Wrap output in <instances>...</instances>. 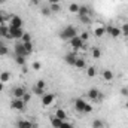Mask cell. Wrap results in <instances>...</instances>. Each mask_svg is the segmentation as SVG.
Wrapping results in <instances>:
<instances>
[{"label": "cell", "instance_id": "cell-24", "mask_svg": "<svg viewBox=\"0 0 128 128\" xmlns=\"http://www.w3.org/2000/svg\"><path fill=\"white\" fill-rule=\"evenodd\" d=\"M104 33H106V27H104V26H100V27H97L96 30H94V34H96L97 37L104 36Z\"/></svg>", "mask_w": 128, "mask_h": 128}, {"label": "cell", "instance_id": "cell-33", "mask_svg": "<svg viewBox=\"0 0 128 128\" xmlns=\"http://www.w3.org/2000/svg\"><path fill=\"white\" fill-rule=\"evenodd\" d=\"M22 43H24V42H22ZM24 45H26V49H27L28 55L33 54V43H32V42H27V43H24Z\"/></svg>", "mask_w": 128, "mask_h": 128}, {"label": "cell", "instance_id": "cell-45", "mask_svg": "<svg viewBox=\"0 0 128 128\" xmlns=\"http://www.w3.org/2000/svg\"><path fill=\"white\" fill-rule=\"evenodd\" d=\"M125 107H127V109H128V100H127V103H125Z\"/></svg>", "mask_w": 128, "mask_h": 128}, {"label": "cell", "instance_id": "cell-23", "mask_svg": "<svg viewBox=\"0 0 128 128\" xmlns=\"http://www.w3.org/2000/svg\"><path fill=\"white\" fill-rule=\"evenodd\" d=\"M49 9H51L52 14H58L61 10V4L60 3H52V4H49Z\"/></svg>", "mask_w": 128, "mask_h": 128}, {"label": "cell", "instance_id": "cell-5", "mask_svg": "<svg viewBox=\"0 0 128 128\" xmlns=\"http://www.w3.org/2000/svg\"><path fill=\"white\" fill-rule=\"evenodd\" d=\"M106 33L110 36V37H113V39H118L122 33H121V27H116V26H107L106 27Z\"/></svg>", "mask_w": 128, "mask_h": 128}, {"label": "cell", "instance_id": "cell-10", "mask_svg": "<svg viewBox=\"0 0 128 128\" xmlns=\"http://www.w3.org/2000/svg\"><path fill=\"white\" fill-rule=\"evenodd\" d=\"M86 104H88V103H86L84 98H76V100H74V109H76V112L84 113V112H85Z\"/></svg>", "mask_w": 128, "mask_h": 128}, {"label": "cell", "instance_id": "cell-29", "mask_svg": "<svg viewBox=\"0 0 128 128\" xmlns=\"http://www.w3.org/2000/svg\"><path fill=\"white\" fill-rule=\"evenodd\" d=\"M33 92H34L36 96L42 97L43 94H45V90H43V88H39V86H36V85H34V86H33Z\"/></svg>", "mask_w": 128, "mask_h": 128}, {"label": "cell", "instance_id": "cell-8", "mask_svg": "<svg viewBox=\"0 0 128 128\" xmlns=\"http://www.w3.org/2000/svg\"><path fill=\"white\" fill-rule=\"evenodd\" d=\"M40 101H42V106L48 107V106H51L55 101V94H43L40 97Z\"/></svg>", "mask_w": 128, "mask_h": 128}, {"label": "cell", "instance_id": "cell-42", "mask_svg": "<svg viewBox=\"0 0 128 128\" xmlns=\"http://www.w3.org/2000/svg\"><path fill=\"white\" fill-rule=\"evenodd\" d=\"M52 3H61V0H49V4H52Z\"/></svg>", "mask_w": 128, "mask_h": 128}, {"label": "cell", "instance_id": "cell-47", "mask_svg": "<svg viewBox=\"0 0 128 128\" xmlns=\"http://www.w3.org/2000/svg\"><path fill=\"white\" fill-rule=\"evenodd\" d=\"M121 2H122V0H121Z\"/></svg>", "mask_w": 128, "mask_h": 128}, {"label": "cell", "instance_id": "cell-30", "mask_svg": "<svg viewBox=\"0 0 128 128\" xmlns=\"http://www.w3.org/2000/svg\"><path fill=\"white\" fill-rule=\"evenodd\" d=\"M104 127V122L101 119H94L92 121V128H103Z\"/></svg>", "mask_w": 128, "mask_h": 128}, {"label": "cell", "instance_id": "cell-14", "mask_svg": "<svg viewBox=\"0 0 128 128\" xmlns=\"http://www.w3.org/2000/svg\"><path fill=\"white\" fill-rule=\"evenodd\" d=\"M98 96H100V91L97 88H91L88 91V98L92 100V101H98Z\"/></svg>", "mask_w": 128, "mask_h": 128}, {"label": "cell", "instance_id": "cell-6", "mask_svg": "<svg viewBox=\"0 0 128 128\" xmlns=\"http://www.w3.org/2000/svg\"><path fill=\"white\" fill-rule=\"evenodd\" d=\"M14 49H15V55L28 57V52H27V49H26V45H24L22 42H16V43H15V46H14Z\"/></svg>", "mask_w": 128, "mask_h": 128}, {"label": "cell", "instance_id": "cell-19", "mask_svg": "<svg viewBox=\"0 0 128 128\" xmlns=\"http://www.w3.org/2000/svg\"><path fill=\"white\" fill-rule=\"evenodd\" d=\"M80 15H91V10H90V8H88V6H85V4H80V9H79V14H78V16H80Z\"/></svg>", "mask_w": 128, "mask_h": 128}, {"label": "cell", "instance_id": "cell-31", "mask_svg": "<svg viewBox=\"0 0 128 128\" xmlns=\"http://www.w3.org/2000/svg\"><path fill=\"white\" fill-rule=\"evenodd\" d=\"M21 42H24V43L32 42V34H30V33H24V34H22V37H21Z\"/></svg>", "mask_w": 128, "mask_h": 128}, {"label": "cell", "instance_id": "cell-1", "mask_svg": "<svg viewBox=\"0 0 128 128\" xmlns=\"http://www.w3.org/2000/svg\"><path fill=\"white\" fill-rule=\"evenodd\" d=\"M78 36V28L74 27V26H67V27H64L61 33H60V37L63 39V40H72L73 37H76Z\"/></svg>", "mask_w": 128, "mask_h": 128}, {"label": "cell", "instance_id": "cell-28", "mask_svg": "<svg viewBox=\"0 0 128 128\" xmlns=\"http://www.w3.org/2000/svg\"><path fill=\"white\" fill-rule=\"evenodd\" d=\"M91 55H92L94 58H100V57H101V49L97 48V46H94V48L91 49Z\"/></svg>", "mask_w": 128, "mask_h": 128}, {"label": "cell", "instance_id": "cell-7", "mask_svg": "<svg viewBox=\"0 0 128 128\" xmlns=\"http://www.w3.org/2000/svg\"><path fill=\"white\" fill-rule=\"evenodd\" d=\"M76 60H78V52L76 51H72V52H68V54L64 55V61H66V64H68V66H73L74 67Z\"/></svg>", "mask_w": 128, "mask_h": 128}, {"label": "cell", "instance_id": "cell-34", "mask_svg": "<svg viewBox=\"0 0 128 128\" xmlns=\"http://www.w3.org/2000/svg\"><path fill=\"white\" fill-rule=\"evenodd\" d=\"M6 20H8V15H6L4 12H0V26H2V24H4V22H6Z\"/></svg>", "mask_w": 128, "mask_h": 128}, {"label": "cell", "instance_id": "cell-40", "mask_svg": "<svg viewBox=\"0 0 128 128\" xmlns=\"http://www.w3.org/2000/svg\"><path fill=\"white\" fill-rule=\"evenodd\" d=\"M121 94L127 97V96H128V88H122V90H121Z\"/></svg>", "mask_w": 128, "mask_h": 128}, {"label": "cell", "instance_id": "cell-20", "mask_svg": "<svg viewBox=\"0 0 128 128\" xmlns=\"http://www.w3.org/2000/svg\"><path fill=\"white\" fill-rule=\"evenodd\" d=\"M79 21L85 26H90L91 24V15H80L79 16Z\"/></svg>", "mask_w": 128, "mask_h": 128}, {"label": "cell", "instance_id": "cell-35", "mask_svg": "<svg viewBox=\"0 0 128 128\" xmlns=\"http://www.w3.org/2000/svg\"><path fill=\"white\" fill-rule=\"evenodd\" d=\"M30 100H32V94H28V92H26V94L22 96V101H24L26 104H27V103H28Z\"/></svg>", "mask_w": 128, "mask_h": 128}, {"label": "cell", "instance_id": "cell-38", "mask_svg": "<svg viewBox=\"0 0 128 128\" xmlns=\"http://www.w3.org/2000/svg\"><path fill=\"white\" fill-rule=\"evenodd\" d=\"M121 33H122L124 36H128V24H124V26L121 27Z\"/></svg>", "mask_w": 128, "mask_h": 128}, {"label": "cell", "instance_id": "cell-26", "mask_svg": "<svg viewBox=\"0 0 128 128\" xmlns=\"http://www.w3.org/2000/svg\"><path fill=\"white\" fill-rule=\"evenodd\" d=\"M9 79H10V73H9V72H2V73H0V82L4 84V82H8Z\"/></svg>", "mask_w": 128, "mask_h": 128}, {"label": "cell", "instance_id": "cell-21", "mask_svg": "<svg viewBox=\"0 0 128 128\" xmlns=\"http://www.w3.org/2000/svg\"><path fill=\"white\" fill-rule=\"evenodd\" d=\"M96 74H97V70H96V67H86V76L90 78V79H92V78H96Z\"/></svg>", "mask_w": 128, "mask_h": 128}, {"label": "cell", "instance_id": "cell-9", "mask_svg": "<svg viewBox=\"0 0 128 128\" xmlns=\"http://www.w3.org/2000/svg\"><path fill=\"white\" fill-rule=\"evenodd\" d=\"M9 26H10V27L22 28V20H21V16H18V15H10V16H9Z\"/></svg>", "mask_w": 128, "mask_h": 128}, {"label": "cell", "instance_id": "cell-2", "mask_svg": "<svg viewBox=\"0 0 128 128\" xmlns=\"http://www.w3.org/2000/svg\"><path fill=\"white\" fill-rule=\"evenodd\" d=\"M22 34H24L22 28L10 27V26H9V33H8V36H6V39H10V40H21Z\"/></svg>", "mask_w": 128, "mask_h": 128}, {"label": "cell", "instance_id": "cell-11", "mask_svg": "<svg viewBox=\"0 0 128 128\" xmlns=\"http://www.w3.org/2000/svg\"><path fill=\"white\" fill-rule=\"evenodd\" d=\"M16 128H37V125L33 122V121H28V119H21L16 122Z\"/></svg>", "mask_w": 128, "mask_h": 128}, {"label": "cell", "instance_id": "cell-27", "mask_svg": "<svg viewBox=\"0 0 128 128\" xmlns=\"http://www.w3.org/2000/svg\"><path fill=\"white\" fill-rule=\"evenodd\" d=\"M40 12H42V15H43V16H51V15H52V12H51L49 6H42V8H40Z\"/></svg>", "mask_w": 128, "mask_h": 128}, {"label": "cell", "instance_id": "cell-3", "mask_svg": "<svg viewBox=\"0 0 128 128\" xmlns=\"http://www.w3.org/2000/svg\"><path fill=\"white\" fill-rule=\"evenodd\" d=\"M9 106L12 110H16V112H24L26 109V103L22 101V98H12Z\"/></svg>", "mask_w": 128, "mask_h": 128}, {"label": "cell", "instance_id": "cell-36", "mask_svg": "<svg viewBox=\"0 0 128 128\" xmlns=\"http://www.w3.org/2000/svg\"><path fill=\"white\" fill-rule=\"evenodd\" d=\"M60 128H73V125H72L68 121H63L61 125H60Z\"/></svg>", "mask_w": 128, "mask_h": 128}, {"label": "cell", "instance_id": "cell-43", "mask_svg": "<svg viewBox=\"0 0 128 128\" xmlns=\"http://www.w3.org/2000/svg\"><path fill=\"white\" fill-rule=\"evenodd\" d=\"M3 88H4V84H3V82H0V92L3 91Z\"/></svg>", "mask_w": 128, "mask_h": 128}, {"label": "cell", "instance_id": "cell-41", "mask_svg": "<svg viewBox=\"0 0 128 128\" xmlns=\"http://www.w3.org/2000/svg\"><path fill=\"white\" fill-rule=\"evenodd\" d=\"M103 98H104V94H103V92H100V96H98V103H100V101H103Z\"/></svg>", "mask_w": 128, "mask_h": 128}, {"label": "cell", "instance_id": "cell-15", "mask_svg": "<svg viewBox=\"0 0 128 128\" xmlns=\"http://www.w3.org/2000/svg\"><path fill=\"white\" fill-rule=\"evenodd\" d=\"M79 9H80V4H78V3H70V4H68V12H70V14L78 15V14H79Z\"/></svg>", "mask_w": 128, "mask_h": 128}, {"label": "cell", "instance_id": "cell-39", "mask_svg": "<svg viewBox=\"0 0 128 128\" xmlns=\"http://www.w3.org/2000/svg\"><path fill=\"white\" fill-rule=\"evenodd\" d=\"M32 67H33V70H40V67H42V64L39 63V61H34Z\"/></svg>", "mask_w": 128, "mask_h": 128}, {"label": "cell", "instance_id": "cell-16", "mask_svg": "<svg viewBox=\"0 0 128 128\" xmlns=\"http://www.w3.org/2000/svg\"><path fill=\"white\" fill-rule=\"evenodd\" d=\"M8 33H9V26L2 24V26H0V39H6Z\"/></svg>", "mask_w": 128, "mask_h": 128}, {"label": "cell", "instance_id": "cell-12", "mask_svg": "<svg viewBox=\"0 0 128 128\" xmlns=\"http://www.w3.org/2000/svg\"><path fill=\"white\" fill-rule=\"evenodd\" d=\"M26 92H27V91H26L24 86H15V88L12 90V96H14V98H22V96H24Z\"/></svg>", "mask_w": 128, "mask_h": 128}, {"label": "cell", "instance_id": "cell-4", "mask_svg": "<svg viewBox=\"0 0 128 128\" xmlns=\"http://www.w3.org/2000/svg\"><path fill=\"white\" fill-rule=\"evenodd\" d=\"M68 42H70V46H72V49H73V51H76V52H78L79 49H82V48H84V43H85V42H84V40H82L79 36L73 37V39H72V40H68Z\"/></svg>", "mask_w": 128, "mask_h": 128}, {"label": "cell", "instance_id": "cell-32", "mask_svg": "<svg viewBox=\"0 0 128 128\" xmlns=\"http://www.w3.org/2000/svg\"><path fill=\"white\" fill-rule=\"evenodd\" d=\"M9 54V48L4 45V46H2L0 48V57H4V55H8Z\"/></svg>", "mask_w": 128, "mask_h": 128}, {"label": "cell", "instance_id": "cell-25", "mask_svg": "<svg viewBox=\"0 0 128 128\" xmlns=\"http://www.w3.org/2000/svg\"><path fill=\"white\" fill-rule=\"evenodd\" d=\"M26 60L27 57H22V55H15V63L18 66H26Z\"/></svg>", "mask_w": 128, "mask_h": 128}, {"label": "cell", "instance_id": "cell-46", "mask_svg": "<svg viewBox=\"0 0 128 128\" xmlns=\"http://www.w3.org/2000/svg\"><path fill=\"white\" fill-rule=\"evenodd\" d=\"M33 2H36V0H33Z\"/></svg>", "mask_w": 128, "mask_h": 128}, {"label": "cell", "instance_id": "cell-13", "mask_svg": "<svg viewBox=\"0 0 128 128\" xmlns=\"http://www.w3.org/2000/svg\"><path fill=\"white\" fill-rule=\"evenodd\" d=\"M113 72L112 70H104L103 73H101V79L104 80V82H112L113 80Z\"/></svg>", "mask_w": 128, "mask_h": 128}, {"label": "cell", "instance_id": "cell-17", "mask_svg": "<svg viewBox=\"0 0 128 128\" xmlns=\"http://www.w3.org/2000/svg\"><path fill=\"white\" fill-rule=\"evenodd\" d=\"M54 116L60 118L61 121H67V113H66V110H63V109H57V110H55V115H54Z\"/></svg>", "mask_w": 128, "mask_h": 128}, {"label": "cell", "instance_id": "cell-22", "mask_svg": "<svg viewBox=\"0 0 128 128\" xmlns=\"http://www.w3.org/2000/svg\"><path fill=\"white\" fill-rule=\"evenodd\" d=\"M61 122H63V121H61L60 118H57V116H52V118H51V125L54 128H60Z\"/></svg>", "mask_w": 128, "mask_h": 128}, {"label": "cell", "instance_id": "cell-37", "mask_svg": "<svg viewBox=\"0 0 128 128\" xmlns=\"http://www.w3.org/2000/svg\"><path fill=\"white\" fill-rule=\"evenodd\" d=\"M79 37H80V39H82L84 42H86V40L90 39V33H88V32H84L82 34H80V36H79Z\"/></svg>", "mask_w": 128, "mask_h": 128}, {"label": "cell", "instance_id": "cell-44", "mask_svg": "<svg viewBox=\"0 0 128 128\" xmlns=\"http://www.w3.org/2000/svg\"><path fill=\"white\" fill-rule=\"evenodd\" d=\"M2 46H4V42H3V40H0V48H2Z\"/></svg>", "mask_w": 128, "mask_h": 128}, {"label": "cell", "instance_id": "cell-18", "mask_svg": "<svg viewBox=\"0 0 128 128\" xmlns=\"http://www.w3.org/2000/svg\"><path fill=\"white\" fill-rule=\"evenodd\" d=\"M74 67H76V68H85V67H86V61H85V58L78 57V60H76V63H74Z\"/></svg>", "mask_w": 128, "mask_h": 128}]
</instances>
